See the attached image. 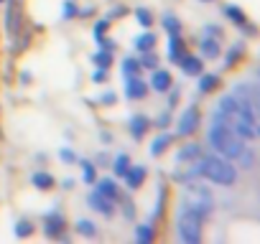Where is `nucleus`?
<instances>
[{
  "instance_id": "36",
  "label": "nucleus",
  "mask_w": 260,
  "mask_h": 244,
  "mask_svg": "<svg viewBox=\"0 0 260 244\" xmlns=\"http://www.w3.org/2000/svg\"><path fill=\"white\" fill-rule=\"evenodd\" d=\"M92 79H94L97 84H100V82H105V69H100V71H94V76H92Z\"/></svg>"
},
{
  "instance_id": "15",
  "label": "nucleus",
  "mask_w": 260,
  "mask_h": 244,
  "mask_svg": "<svg viewBox=\"0 0 260 244\" xmlns=\"http://www.w3.org/2000/svg\"><path fill=\"white\" fill-rule=\"evenodd\" d=\"M169 54H171L174 64H179V59L184 56V41H181L179 33H171V49H169Z\"/></svg>"
},
{
  "instance_id": "22",
  "label": "nucleus",
  "mask_w": 260,
  "mask_h": 244,
  "mask_svg": "<svg viewBox=\"0 0 260 244\" xmlns=\"http://www.w3.org/2000/svg\"><path fill=\"white\" fill-rule=\"evenodd\" d=\"M130 168V160H127V155L125 153H120L117 158H115V166H112V171H115V176H125V171Z\"/></svg>"
},
{
  "instance_id": "29",
  "label": "nucleus",
  "mask_w": 260,
  "mask_h": 244,
  "mask_svg": "<svg viewBox=\"0 0 260 244\" xmlns=\"http://www.w3.org/2000/svg\"><path fill=\"white\" fill-rule=\"evenodd\" d=\"M164 26L169 28V33H181V26H179V21H176L174 16H166V21H164Z\"/></svg>"
},
{
  "instance_id": "2",
  "label": "nucleus",
  "mask_w": 260,
  "mask_h": 244,
  "mask_svg": "<svg viewBox=\"0 0 260 244\" xmlns=\"http://www.w3.org/2000/svg\"><path fill=\"white\" fill-rule=\"evenodd\" d=\"M209 143L227 160H235L245 150V138L237 135L230 125H224V122H219V119H214V125L209 128Z\"/></svg>"
},
{
  "instance_id": "7",
  "label": "nucleus",
  "mask_w": 260,
  "mask_h": 244,
  "mask_svg": "<svg viewBox=\"0 0 260 244\" xmlns=\"http://www.w3.org/2000/svg\"><path fill=\"white\" fill-rule=\"evenodd\" d=\"M146 92H148V87L143 84L141 76H133V74L127 76V82H125V94H127L130 99H143Z\"/></svg>"
},
{
  "instance_id": "40",
  "label": "nucleus",
  "mask_w": 260,
  "mask_h": 244,
  "mask_svg": "<svg viewBox=\"0 0 260 244\" xmlns=\"http://www.w3.org/2000/svg\"><path fill=\"white\" fill-rule=\"evenodd\" d=\"M0 3H3V0H0Z\"/></svg>"
},
{
  "instance_id": "5",
  "label": "nucleus",
  "mask_w": 260,
  "mask_h": 244,
  "mask_svg": "<svg viewBox=\"0 0 260 244\" xmlns=\"http://www.w3.org/2000/svg\"><path fill=\"white\" fill-rule=\"evenodd\" d=\"M176 229H179V236H181L186 244H199V239H202V216L184 209V211L179 214Z\"/></svg>"
},
{
  "instance_id": "10",
  "label": "nucleus",
  "mask_w": 260,
  "mask_h": 244,
  "mask_svg": "<svg viewBox=\"0 0 260 244\" xmlns=\"http://www.w3.org/2000/svg\"><path fill=\"white\" fill-rule=\"evenodd\" d=\"M179 66H181L184 74H189V76H199L202 69H204V61H202L199 56H181V59H179Z\"/></svg>"
},
{
  "instance_id": "37",
  "label": "nucleus",
  "mask_w": 260,
  "mask_h": 244,
  "mask_svg": "<svg viewBox=\"0 0 260 244\" xmlns=\"http://www.w3.org/2000/svg\"><path fill=\"white\" fill-rule=\"evenodd\" d=\"M61 158H64L67 163H72V160H74V153H72V150H61Z\"/></svg>"
},
{
  "instance_id": "1",
  "label": "nucleus",
  "mask_w": 260,
  "mask_h": 244,
  "mask_svg": "<svg viewBox=\"0 0 260 244\" xmlns=\"http://www.w3.org/2000/svg\"><path fill=\"white\" fill-rule=\"evenodd\" d=\"M214 119L230 125L237 135H242L245 140H255L257 138V117H255V109L242 104L240 99L235 97H224L219 99L217 109H214Z\"/></svg>"
},
{
  "instance_id": "35",
  "label": "nucleus",
  "mask_w": 260,
  "mask_h": 244,
  "mask_svg": "<svg viewBox=\"0 0 260 244\" xmlns=\"http://www.w3.org/2000/svg\"><path fill=\"white\" fill-rule=\"evenodd\" d=\"M169 125V114H161L158 119H156V128H166Z\"/></svg>"
},
{
  "instance_id": "18",
  "label": "nucleus",
  "mask_w": 260,
  "mask_h": 244,
  "mask_svg": "<svg viewBox=\"0 0 260 244\" xmlns=\"http://www.w3.org/2000/svg\"><path fill=\"white\" fill-rule=\"evenodd\" d=\"M34 186L36 188H41V191H49L51 186H54V176L51 173H34Z\"/></svg>"
},
{
  "instance_id": "33",
  "label": "nucleus",
  "mask_w": 260,
  "mask_h": 244,
  "mask_svg": "<svg viewBox=\"0 0 260 244\" xmlns=\"http://www.w3.org/2000/svg\"><path fill=\"white\" fill-rule=\"evenodd\" d=\"M141 66H146V69H156V56L146 54V56L141 59Z\"/></svg>"
},
{
  "instance_id": "28",
  "label": "nucleus",
  "mask_w": 260,
  "mask_h": 244,
  "mask_svg": "<svg viewBox=\"0 0 260 244\" xmlns=\"http://www.w3.org/2000/svg\"><path fill=\"white\" fill-rule=\"evenodd\" d=\"M122 71H125V76H130V74L141 71V61H133V59H127V61L122 64Z\"/></svg>"
},
{
  "instance_id": "38",
  "label": "nucleus",
  "mask_w": 260,
  "mask_h": 244,
  "mask_svg": "<svg viewBox=\"0 0 260 244\" xmlns=\"http://www.w3.org/2000/svg\"><path fill=\"white\" fill-rule=\"evenodd\" d=\"M115 102V94H105V104H112Z\"/></svg>"
},
{
  "instance_id": "12",
  "label": "nucleus",
  "mask_w": 260,
  "mask_h": 244,
  "mask_svg": "<svg viewBox=\"0 0 260 244\" xmlns=\"http://www.w3.org/2000/svg\"><path fill=\"white\" fill-rule=\"evenodd\" d=\"M199 155H202V145L191 143V145H186V148H181V150H179L176 160H179V163H194Z\"/></svg>"
},
{
  "instance_id": "23",
  "label": "nucleus",
  "mask_w": 260,
  "mask_h": 244,
  "mask_svg": "<svg viewBox=\"0 0 260 244\" xmlns=\"http://www.w3.org/2000/svg\"><path fill=\"white\" fill-rule=\"evenodd\" d=\"M77 231H79L82 236H94V234H97L94 224H92V221H87V219H79V221H77Z\"/></svg>"
},
{
  "instance_id": "13",
  "label": "nucleus",
  "mask_w": 260,
  "mask_h": 244,
  "mask_svg": "<svg viewBox=\"0 0 260 244\" xmlns=\"http://www.w3.org/2000/svg\"><path fill=\"white\" fill-rule=\"evenodd\" d=\"M61 229H64V219H61L59 214H51V216L46 219V236L56 239V236L61 234Z\"/></svg>"
},
{
  "instance_id": "20",
  "label": "nucleus",
  "mask_w": 260,
  "mask_h": 244,
  "mask_svg": "<svg viewBox=\"0 0 260 244\" xmlns=\"http://www.w3.org/2000/svg\"><path fill=\"white\" fill-rule=\"evenodd\" d=\"M153 46H156V36L153 33H143V36L136 38V49L138 51H151Z\"/></svg>"
},
{
  "instance_id": "39",
  "label": "nucleus",
  "mask_w": 260,
  "mask_h": 244,
  "mask_svg": "<svg viewBox=\"0 0 260 244\" xmlns=\"http://www.w3.org/2000/svg\"><path fill=\"white\" fill-rule=\"evenodd\" d=\"M204 3H209V0H204Z\"/></svg>"
},
{
  "instance_id": "31",
  "label": "nucleus",
  "mask_w": 260,
  "mask_h": 244,
  "mask_svg": "<svg viewBox=\"0 0 260 244\" xmlns=\"http://www.w3.org/2000/svg\"><path fill=\"white\" fill-rule=\"evenodd\" d=\"M240 54H242V46L237 44V46L227 54V66H235V64H237V59H240Z\"/></svg>"
},
{
  "instance_id": "3",
  "label": "nucleus",
  "mask_w": 260,
  "mask_h": 244,
  "mask_svg": "<svg viewBox=\"0 0 260 244\" xmlns=\"http://www.w3.org/2000/svg\"><path fill=\"white\" fill-rule=\"evenodd\" d=\"M199 176L217 186H235L237 183V171L227 158H214V155H199Z\"/></svg>"
},
{
  "instance_id": "34",
  "label": "nucleus",
  "mask_w": 260,
  "mask_h": 244,
  "mask_svg": "<svg viewBox=\"0 0 260 244\" xmlns=\"http://www.w3.org/2000/svg\"><path fill=\"white\" fill-rule=\"evenodd\" d=\"M107 26H110V23H107V21H100V23H97V26H94V36H97V38H100V36H102V33H105V31H107Z\"/></svg>"
},
{
  "instance_id": "25",
  "label": "nucleus",
  "mask_w": 260,
  "mask_h": 244,
  "mask_svg": "<svg viewBox=\"0 0 260 244\" xmlns=\"http://www.w3.org/2000/svg\"><path fill=\"white\" fill-rule=\"evenodd\" d=\"M224 13H227V16H230L237 26H242V23L247 21V18H245V13H242L240 8H235V6H227V8H224Z\"/></svg>"
},
{
  "instance_id": "21",
  "label": "nucleus",
  "mask_w": 260,
  "mask_h": 244,
  "mask_svg": "<svg viewBox=\"0 0 260 244\" xmlns=\"http://www.w3.org/2000/svg\"><path fill=\"white\" fill-rule=\"evenodd\" d=\"M169 143H171V138H169V135H158V138L153 140V145H151V155H156V158H158V155L169 148Z\"/></svg>"
},
{
  "instance_id": "14",
  "label": "nucleus",
  "mask_w": 260,
  "mask_h": 244,
  "mask_svg": "<svg viewBox=\"0 0 260 244\" xmlns=\"http://www.w3.org/2000/svg\"><path fill=\"white\" fill-rule=\"evenodd\" d=\"M146 130H148V119L146 117H133L130 119V135H133L136 140H141L146 135Z\"/></svg>"
},
{
  "instance_id": "32",
  "label": "nucleus",
  "mask_w": 260,
  "mask_h": 244,
  "mask_svg": "<svg viewBox=\"0 0 260 244\" xmlns=\"http://www.w3.org/2000/svg\"><path fill=\"white\" fill-rule=\"evenodd\" d=\"M31 231H34V226H31L28 221H21V224L16 226V234H18V236H31Z\"/></svg>"
},
{
  "instance_id": "17",
  "label": "nucleus",
  "mask_w": 260,
  "mask_h": 244,
  "mask_svg": "<svg viewBox=\"0 0 260 244\" xmlns=\"http://www.w3.org/2000/svg\"><path fill=\"white\" fill-rule=\"evenodd\" d=\"M199 46H202V54H204L207 59L219 56V44H217L214 38H202V41H199Z\"/></svg>"
},
{
  "instance_id": "30",
  "label": "nucleus",
  "mask_w": 260,
  "mask_h": 244,
  "mask_svg": "<svg viewBox=\"0 0 260 244\" xmlns=\"http://www.w3.org/2000/svg\"><path fill=\"white\" fill-rule=\"evenodd\" d=\"M94 64L102 66V69H107V66H110V51H100V54H94Z\"/></svg>"
},
{
  "instance_id": "16",
  "label": "nucleus",
  "mask_w": 260,
  "mask_h": 244,
  "mask_svg": "<svg viewBox=\"0 0 260 244\" xmlns=\"http://www.w3.org/2000/svg\"><path fill=\"white\" fill-rule=\"evenodd\" d=\"M217 87H219V76L217 74H202V79H199V92L202 94H207V92H212Z\"/></svg>"
},
{
  "instance_id": "8",
  "label": "nucleus",
  "mask_w": 260,
  "mask_h": 244,
  "mask_svg": "<svg viewBox=\"0 0 260 244\" xmlns=\"http://www.w3.org/2000/svg\"><path fill=\"white\" fill-rule=\"evenodd\" d=\"M89 206H92L94 211L105 214V216H112V211H115V206H112V198L102 196L100 191H92V196H89Z\"/></svg>"
},
{
  "instance_id": "26",
  "label": "nucleus",
  "mask_w": 260,
  "mask_h": 244,
  "mask_svg": "<svg viewBox=\"0 0 260 244\" xmlns=\"http://www.w3.org/2000/svg\"><path fill=\"white\" fill-rule=\"evenodd\" d=\"M136 18H138V23L146 26V28L153 23V16H151V11H146V8H138V11H136Z\"/></svg>"
},
{
  "instance_id": "6",
  "label": "nucleus",
  "mask_w": 260,
  "mask_h": 244,
  "mask_svg": "<svg viewBox=\"0 0 260 244\" xmlns=\"http://www.w3.org/2000/svg\"><path fill=\"white\" fill-rule=\"evenodd\" d=\"M199 122H202V114H199V109H197V107L184 109V112H181V117H179V125H176L179 138H189V135H194V133H197V128H199Z\"/></svg>"
},
{
  "instance_id": "4",
  "label": "nucleus",
  "mask_w": 260,
  "mask_h": 244,
  "mask_svg": "<svg viewBox=\"0 0 260 244\" xmlns=\"http://www.w3.org/2000/svg\"><path fill=\"white\" fill-rule=\"evenodd\" d=\"M184 209L186 211H194V214H199L204 219L212 211V196H209V191H204L202 186H189L184 191Z\"/></svg>"
},
{
  "instance_id": "9",
  "label": "nucleus",
  "mask_w": 260,
  "mask_h": 244,
  "mask_svg": "<svg viewBox=\"0 0 260 244\" xmlns=\"http://www.w3.org/2000/svg\"><path fill=\"white\" fill-rule=\"evenodd\" d=\"M146 173H148L146 166H136V168H127L122 178H125L127 188H133V191H136V188H141V183L146 181Z\"/></svg>"
},
{
  "instance_id": "19",
  "label": "nucleus",
  "mask_w": 260,
  "mask_h": 244,
  "mask_svg": "<svg viewBox=\"0 0 260 244\" xmlns=\"http://www.w3.org/2000/svg\"><path fill=\"white\" fill-rule=\"evenodd\" d=\"M97 191H100L102 196L112 198V201L117 198V186H115V183H112L110 178H102V181H100V186H97Z\"/></svg>"
},
{
  "instance_id": "27",
  "label": "nucleus",
  "mask_w": 260,
  "mask_h": 244,
  "mask_svg": "<svg viewBox=\"0 0 260 244\" xmlns=\"http://www.w3.org/2000/svg\"><path fill=\"white\" fill-rule=\"evenodd\" d=\"M79 166H82V173H84V183H94V166L87 163V160H82Z\"/></svg>"
},
{
  "instance_id": "24",
  "label": "nucleus",
  "mask_w": 260,
  "mask_h": 244,
  "mask_svg": "<svg viewBox=\"0 0 260 244\" xmlns=\"http://www.w3.org/2000/svg\"><path fill=\"white\" fill-rule=\"evenodd\" d=\"M136 239H138L141 244H148V241H153V231H151V226L141 224V226L136 229Z\"/></svg>"
},
{
  "instance_id": "11",
  "label": "nucleus",
  "mask_w": 260,
  "mask_h": 244,
  "mask_svg": "<svg viewBox=\"0 0 260 244\" xmlns=\"http://www.w3.org/2000/svg\"><path fill=\"white\" fill-rule=\"evenodd\" d=\"M151 89H156V92H169V89H171V74H169L166 69H153Z\"/></svg>"
}]
</instances>
